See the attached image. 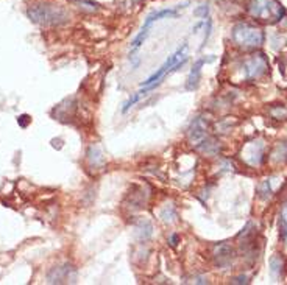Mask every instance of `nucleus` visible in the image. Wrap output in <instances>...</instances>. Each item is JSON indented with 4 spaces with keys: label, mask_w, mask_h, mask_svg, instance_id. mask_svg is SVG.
Segmentation results:
<instances>
[{
    "label": "nucleus",
    "mask_w": 287,
    "mask_h": 285,
    "mask_svg": "<svg viewBox=\"0 0 287 285\" xmlns=\"http://www.w3.org/2000/svg\"><path fill=\"white\" fill-rule=\"evenodd\" d=\"M186 52H188V44H183L174 55H170V56L166 59V63H164L163 66H161L150 78H147V80L142 83V89H141L139 92H137L133 98H130L127 103H125V106H123V112H127V111L131 108V106H133L137 100H139L147 91L155 89L156 86H159L161 83H163V80H164L167 75H170L172 72H175V70H177L178 67H181L183 64H185V63L188 61V55H186Z\"/></svg>",
    "instance_id": "f257e3e1"
},
{
    "label": "nucleus",
    "mask_w": 287,
    "mask_h": 285,
    "mask_svg": "<svg viewBox=\"0 0 287 285\" xmlns=\"http://www.w3.org/2000/svg\"><path fill=\"white\" fill-rule=\"evenodd\" d=\"M27 16L31 22L44 27L63 25V23L69 20L67 11L60 5H52V3L33 5L27 9Z\"/></svg>",
    "instance_id": "f03ea898"
},
{
    "label": "nucleus",
    "mask_w": 287,
    "mask_h": 285,
    "mask_svg": "<svg viewBox=\"0 0 287 285\" xmlns=\"http://www.w3.org/2000/svg\"><path fill=\"white\" fill-rule=\"evenodd\" d=\"M248 14L262 23L273 25L284 17L286 9L280 0H251L248 3Z\"/></svg>",
    "instance_id": "7ed1b4c3"
},
{
    "label": "nucleus",
    "mask_w": 287,
    "mask_h": 285,
    "mask_svg": "<svg viewBox=\"0 0 287 285\" xmlns=\"http://www.w3.org/2000/svg\"><path fill=\"white\" fill-rule=\"evenodd\" d=\"M233 41L240 47H259L266 41V34L264 31L247 22H239L233 27Z\"/></svg>",
    "instance_id": "20e7f679"
},
{
    "label": "nucleus",
    "mask_w": 287,
    "mask_h": 285,
    "mask_svg": "<svg viewBox=\"0 0 287 285\" xmlns=\"http://www.w3.org/2000/svg\"><path fill=\"white\" fill-rule=\"evenodd\" d=\"M188 3L185 5H178L175 8H169V9H158V11H153L152 14H148L147 19L144 20V25L141 28V31L137 33V36L134 38V41L131 42V50H137L139 47L144 44V41L147 39L148 36V33H150L152 27H153V23L161 20V19H167V17H177L180 14V11L181 9H185Z\"/></svg>",
    "instance_id": "39448f33"
},
{
    "label": "nucleus",
    "mask_w": 287,
    "mask_h": 285,
    "mask_svg": "<svg viewBox=\"0 0 287 285\" xmlns=\"http://www.w3.org/2000/svg\"><path fill=\"white\" fill-rule=\"evenodd\" d=\"M267 70H269V61L264 56V53L251 55V58H248L244 63V77L247 80L261 78L262 75L267 74Z\"/></svg>",
    "instance_id": "423d86ee"
},
{
    "label": "nucleus",
    "mask_w": 287,
    "mask_h": 285,
    "mask_svg": "<svg viewBox=\"0 0 287 285\" xmlns=\"http://www.w3.org/2000/svg\"><path fill=\"white\" fill-rule=\"evenodd\" d=\"M75 279H77V271L69 264L55 267L47 275V281L50 284H67V282H75Z\"/></svg>",
    "instance_id": "0eeeda50"
},
{
    "label": "nucleus",
    "mask_w": 287,
    "mask_h": 285,
    "mask_svg": "<svg viewBox=\"0 0 287 285\" xmlns=\"http://www.w3.org/2000/svg\"><path fill=\"white\" fill-rule=\"evenodd\" d=\"M215 61V56H209V58H200L197 63L193 64L192 70H191V74L188 77V83H186V89L188 91H193V89H197L198 86V81H200V75H201V67L204 64H208V63H212Z\"/></svg>",
    "instance_id": "6e6552de"
},
{
    "label": "nucleus",
    "mask_w": 287,
    "mask_h": 285,
    "mask_svg": "<svg viewBox=\"0 0 287 285\" xmlns=\"http://www.w3.org/2000/svg\"><path fill=\"white\" fill-rule=\"evenodd\" d=\"M233 256H234V251L228 243H219L214 248V259L219 267H226L231 264Z\"/></svg>",
    "instance_id": "1a4fd4ad"
},
{
    "label": "nucleus",
    "mask_w": 287,
    "mask_h": 285,
    "mask_svg": "<svg viewBox=\"0 0 287 285\" xmlns=\"http://www.w3.org/2000/svg\"><path fill=\"white\" fill-rule=\"evenodd\" d=\"M206 123L203 122V118L201 117H198V118H195V120L191 123V128H189V137H191V142H192V145H195V144H198V142L201 140V139H204L206 136Z\"/></svg>",
    "instance_id": "9d476101"
},
{
    "label": "nucleus",
    "mask_w": 287,
    "mask_h": 285,
    "mask_svg": "<svg viewBox=\"0 0 287 285\" xmlns=\"http://www.w3.org/2000/svg\"><path fill=\"white\" fill-rule=\"evenodd\" d=\"M262 150H264L262 142H253V144H250L245 148V153H244L245 161L248 164H251V165L261 164V161H262Z\"/></svg>",
    "instance_id": "9b49d317"
},
{
    "label": "nucleus",
    "mask_w": 287,
    "mask_h": 285,
    "mask_svg": "<svg viewBox=\"0 0 287 285\" xmlns=\"http://www.w3.org/2000/svg\"><path fill=\"white\" fill-rule=\"evenodd\" d=\"M195 148L197 150H200V151H203V153H206V154H217L220 151V145H219V142H215L214 139H211V137H208L206 136L204 139H201L198 144H195Z\"/></svg>",
    "instance_id": "f8f14e48"
},
{
    "label": "nucleus",
    "mask_w": 287,
    "mask_h": 285,
    "mask_svg": "<svg viewBox=\"0 0 287 285\" xmlns=\"http://www.w3.org/2000/svg\"><path fill=\"white\" fill-rule=\"evenodd\" d=\"M136 234H137V237H139L141 240L150 239L152 234H153V228H152L150 221H147V220L139 221V224L136 226Z\"/></svg>",
    "instance_id": "ddd939ff"
},
{
    "label": "nucleus",
    "mask_w": 287,
    "mask_h": 285,
    "mask_svg": "<svg viewBox=\"0 0 287 285\" xmlns=\"http://www.w3.org/2000/svg\"><path fill=\"white\" fill-rule=\"evenodd\" d=\"M89 159H91V164H93L94 167H100V165H103V162H105V158H103L101 151L97 147L89 148Z\"/></svg>",
    "instance_id": "4468645a"
},
{
    "label": "nucleus",
    "mask_w": 287,
    "mask_h": 285,
    "mask_svg": "<svg viewBox=\"0 0 287 285\" xmlns=\"http://www.w3.org/2000/svg\"><path fill=\"white\" fill-rule=\"evenodd\" d=\"M270 271L273 278H278L283 271V259L280 256H273L270 259Z\"/></svg>",
    "instance_id": "2eb2a0df"
},
{
    "label": "nucleus",
    "mask_w": 287,
    "mask_h": 285,
    "mask_svg": "<svg viewBox=\"0 0 287 285\" xmlns=\"http://www.w3.org/2000/svg\"><path fill=\"white\" fill-rule=\"evenodd\" d=\"M273 159L278 161V162L287 161V142H283V144H280L277 147V150H275V153H273Z\"/></svg>",
    "instance_id": "dca6fc26"
},
{
    "label": "nucleus",
    "mask_w": 287,
    "mask_h": 285,
    "mask_svg": "<svg viewBox=\"0 0 287 285\" xmlns=\"http://www.w3.org/2000/svg\"><path fill=\"white\" fill-rule=\"evenodd\" d=\"M258 192H259V196L261 198H269L272 196V187H270V181L266 180V181H262L258 187Z\"/></svg>",
    "instance_id": "f3484780"
},
{
    "label": "nucleus",
    "mask_w": 287,
    "mask_h": 285,
    "mask_svg": "<svg viewBox=\"0 0 287 285\" xmlns=\"http://www.w3.org/2000/svg\"><path fill=\"white\" fill-rule=\"evenodd\" d=\"M208 13H209V8L206 6V5H201L200 8L195 9V16H201L204 19H206V16H208Z\"/></svg>",
    "instance_id": "a211bd4d"
},
{
    "label": "nucleus",
    "mask_w": 287,
    "mask_h": 285,
    "mask_svg": "<svg viewBox=\"0 0 287 285\" xmlns=\"http://www.w3.org/2000/svg\"><path fill=\"white\" fill-rule=\"evenodd\" d=\"M248 281H247V278L245 276H240V278H236V279H233V284H247Z\"/></svg>",
    "instance_id": "6ab92c4d"
},
{
    "label": "nucleus",
    "mask_w": 287,
    "mask_h": 285,
    "mask_svg": "<svg viewBox=\"0 0 287 285\" xmlns=\"http://www.w3.org/2000/svg\"><path fill=\"white\" fill-rule=\"evenodd\" d=\"M284 213H286V215H287V204H286V212H284Z\"/></svg>",
    "instance_id": "aec40b11"
}]
</instances>
